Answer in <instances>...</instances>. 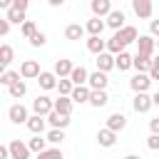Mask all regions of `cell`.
<instances>
[{
    "instance_id": "cell-1",
    "label": "cell",
    "mask_w": 159,
    "mask_h": 159,
    "mask_svg": "<svg viewBox=\"0 0 159 159\" xmlns=\"http://www.w3.org/2000/svg\"><path fill=\"white\" fill-rule=\"evenodd\" d=\"M132 107H134V112H139V114H147V112L154 107V99H152V94H147V92H134Z\"/></svg>"
},
{
    "instance_id": "cell-2",
    "label": "cell",
    "mask_w": 159,
    "mask_h": 159,
    "mask_svg": "<svg viewBox=\"0 0 159 159\" xmlns=\"http://www.w3.org/2000/svg\"><path fill=\"white\" fill-rule=\"evenodd\" d=\"M7 117H10V122H12V124H27V119H30V114H27V107H25V104H20V102L10 104V109H7Z\"/></svg>"
},
{
    "instance_id": "cell-3",
    "label": "cell",
    "mask_w": 159,
    "mask_h": 159,
    "mask_svg": "<svg viewBox=\"0 0 159 159\" xmlns=\"http://www.w3.org/2000/svg\"><path fill=\"white\" fill-rule=\"evenodd\" d=\"M55 109V99H50L47 94H37L35 99H32V112H37V114H50Z\"/></svg>"
},
{
    "instance_id": "cell-4",
    "label": "cell",
    "mask_w": 159,
    "mask_h": 159,
    "mask_svg": "<svg viewBox=\"0 0 159 159\" xmlns=\"http://www.w3.org/2000/svg\"><path fill=\"white\" fill-rule=\"evenodd\" d=\"M132 10L139 20H149L154 12V2L152 0H132Z\"/></svg>"
},
{
    "instance_id": "cell-5",
    "label": "cell",
    "mask_w": 159,
    "mask_h": 159,
    "mask_svg": "<svg viewBox=\"0 0 159 159\" xmlns=\"http://www.w3.org/2000/svg\"><path fill=\"white\" fill-rule=\"evenodd\" d=\"M97 70H102V72H109V70H114L117 67V55L114 52H109V50H104V52H99L97 55Z\"/></svg>"
},
{
    "instance_id": "cell-6",
    "label": "cell",
    "mask_w": 159,
    "mask_h": 159,
    "mask_svg": "<svg viewBox=\"0 0 159 159\" xmlns=\"http://www.w3.org/2000/svg\"><path fill=\"white\" fill-rule=\"evenodd\" d=\"M149 84H152V75H149V72H137V75L129 80L132 92H147Z\"/></svg>"
},
{
    "instance_id": "cell-7",
    "label": "cell",
    "mask_w": 159,
    "mask_h": 159,
    "mask_svg": "<svg viewBox=\"0 0 159 159\" xmlns=\"http://www.w3.org/2000/svg\"><path fill=\"white\" fill-rule=\"evenodd\" d=\"M7 147H10V157H12V159H30V152H32L30 144H25V142H20V139H12Z\"/></svg>"
},
{
    "instance_id": "cell-8",
    "label": "cell",
    "mask_w": 159,
    "mask_h": 159,
    "mask_svg": "<svg viewBox=\"0 0 159 159\" xmlns=\"http://www.w3.org/2000/svg\"><path fill=\"white\" fill-rule=\"evenodd\" d=\"M154 50H157L154 35H152V32H149V35H139V40H137V52H144V55H152V57H154Z\"/></svg>"
},
{
    "instance_id": "cell-9",
    "label": "cell",
    "mask_w": 159,
    "mask_h": 159,
    "mask_svg": "<svg viewBox=\"0 0 159 159\" xmlns=\"http://www.w3.org/2000/svg\"><path fill=\"white\" fill-rule=\"evenodd\" d=\"M40 72H42V70H40V62H37V60H25V62L20 65V75H22V80H37Z\"/></svg>"
},
{
    "instance_id": "cell-10",
    "label": "cell",
    "mask_w": 159,
    "mask_h": 159,
    "mask_svg": "<svg viewBox=\"0 0 159 159\" xmlns=\"http://www.w3.org/2000/svg\"><path fill=\"white\" fill-rule=\"evenodd\" d=\"M47 124H50V122H47V117H45V114H37V112H35V114H30V119H27V124H25V127H27V129H30L32 134H42Z\"/></svg>"
},
{
    "instance_id": "cell-11",
    "label": "cell",
    "mask_w": 159,
    "mask_h": 159,
    "mask_svg": "<svg viewBox=\"0 0 159 159\" xmlns=\"http://www.w3.org/2000/svg\"><path fill=\"white\" fill-rule=\"evenodd\" d=\"M89 94H92V87L89 84H75V89H72V99H75V104H89Z\"/></svg>"
},
{
    "instance_id": "cell-12",
    "label": "cell",
    "mask_w": 159,
    "mask_h": 159,
    "mask_svg": "<svg viewBox=\"0 0 159 159\" xmlns=\"http://www.w3.org/2000/svg\"><path fill=\"white\" fill-rule=\"evenodd\" d=\"M117 134H119V132H114V129H109V127L99 129V132H97V142H99V147H104V149L114 147V144H117Z\"/></svg>"
},
{
    "instance_id": "cell-13",
    "label": "cell",
    "mask_w": 159,
    "mask_h": 159,
    "mask_svg": "<svg viewBox=\"0 0 159 159\" xmlns=\"http://www.w3.org/2000/svg\"><path fill=\"white\" fill-rule=\"evenodd\" d=\"M107 50H109V52H114V55H119L122 50H127V40L122 37V32H119V30H114V35L107 40Z\"/></svg>"
},
{
    "instance_id": "cell-14",
    "label": "cell",
    "mask_w": 159,
    "mask_h": 159,
    "mask_svg": "<svg viewBox=\"0 0 159 159\" xmlns=\"http://www.w3.org/2000/svg\"><path fill=\"white\" fill-rule=\"evenodd\" d=\"M57 82H60V80H57L55 70H52V72H45V70H42V72L37 75V84H40L42 89H57Z\"/></svg>"
},
{
    "instance_id": "cell-15",
    "label": "cell",
    "mask_w": 159,
    "mask_h": 159,
    "mask_svg": "<svg viewBox=\"0 0 159 159\" xmlns=\"http://www.w3.org/2000/svg\"><path fill=\"white\" fill-rule=\"evenodd\" d=\"M87 84H89L92 89H107V84H109V77H107V72L97 70V72H92V75H89Z\"/></svg>"
},
{
    "instance_id": "cell-16",
    "label": "cell",
    "mask_w": 159,
    "mask_h": 159,
    "mask_svg": "<svg viewBox=\"0 0 159 159\" xmlns=\"http://www.w3.org/2000/svg\"><path fill=\"white\" fill-rule=\"evenodd\" d=\"M47 122H50V127H60V129H67L72 119H70V114H62V112L52 109V112L47 114Z\"/></svg>"
},
{
    "instance_id": "cell-17",
    "label": "cell",
    "mask_w": 159,
    "mask_h": 159,
    "mask_svg": "<svg viewBox=\"0 0 159 159\" xmlns=\"http://www.w3.org/2000/svg\"><path fill=\"white\" fill-rule=\"evenodd\" d=\"M89 10H92V15L107 17V15L112 12V2H109V0H89Z\"/></svg>"
},
{
    "instance_id": "cell-18",
    "label": "cell",
    "mask_w": 159,
    "mask_h": 159,
    "mask_svg": "<svg viewBox=\"0 0 159 159\" xmlns=\"http://www.w3.org/2000/svg\"><path fill=\"white\" fill-rule=\"evenodd\" d=\"M84 27H87V32H89V35H102V30L107 27V20H102L99 15H92V17L87 20V25H84Z\"/></svg>"
},
{
    "instance_id": "cell-19",
    "label": "cell",
    "mask_w": 159,
    "mask_h": 159,
    "mask_svg": "<svg viewBox=\"0 0 159 159\" xmlns=\"http://www.w3.org/2000/svg\"><path fill=\"white\" fill-rule=\"evenodd\" d=\"M87 50H89L92 55H99V52L107 50V40H102V35H89V40H87Z\"/></svg>"
},
{
    "instance_id": "cell-20",
    "label": "cell",
    "mask_w": 159,
    "mask_h": 159,
    "mask_svg": "<svg viewBox=\"0 0 159 159\" xmlns=\"http://www.w3.org/2000/svg\"><path fill=\"white\" fill-rule=\"evenodd\" d=\"M137 72H149L152 70V55H144V52H137L134 55V65H132Z\"/></svg>"
},
{
    "instance_id": "cell-21",
    "label": "cell",
    "mask_w": 159,
    "mask_h": 159,
    "mask_svg": "<svg viewBox=\"0 0 159 159\" xmlns=\"http://www.w3.org/2000/svg\"><path fill=\"white\" fill-rule=\"evenodd\" d=\"M107 127L114 129V132H122V129L127 127V117H124L122 112H112V114L107 117Z\"/></svg>"
},
{
    "instance_id": "cell-22",
    "label": "cell",
    "mask_w": 159,
    "mask_h": 159,
    "mask_svg": "<svg viewBox=\"0 0 159 159\" xmlns=\"http://www.w3.org/2000/svg\"><path fill=\"white\" fill-rule=\"evenodd\" d=\"M124 12L122 10H112L109 15H107V27H112V30H122L124 27Z\"/></svg>"
},
{
    "instance_id": "cell-23",
    "label": "cell",
    "mask_w": 159,
    "mask_h": 159,
    "mask_svg": "<svg viewBox=\"0 0 159 159\" xmlns=\"http://www.w3.org/2000/svg\"><path fill=\"white\" fill-rule=\"evenodd\" d=\"M25 12H27V10H20V7H15V5H12V7H7V10H5V17H7L12 25H22V22L27 20V17H25Z\"/></svg>"
},
{
    "instance_id": "cell-24",
    "label": "cell",
    "mask_w": 159,
    "mask_h": 159,
    "mask_svg": "<svg viewBox=\"0 0 159 159\" xmlns=\"http://www.w3.org/2000/svg\"><path fill=\"white\" fill-rule=\"evenodd\" d=\"M84 30H87V27H82L80 22H70V25L65 27V37H67V40H82Z\"/></svg>"
},
{
    "instance_id": "cell-25",
    "label": "cell",
    "mask_w": 159,
    "mask_h": 159,
    "mask_svg": "<svg viewBox=\"0 0 159 159\" xmlns=\"http://www.w3.org/2000/svg\"><path fill=\"white\" fill-rule=\"evenodd\" d=\"M132 65H134V55H129L127 50H122V52L117 55V70H119V72H127Z\"/></svg>"
},
{
    "instance_id": "cell-26",
    "label": "cell",
    "mask_w": 159,
    "mask_h": 159,
    "mask_svg": "<svg viewBox=\"0 0 159 159\" xmlns=\"http://www.w3.org/2000/svg\"><path fill=\"white\" fill-rule=\"evenodd\" d=\"M72 70H75L72 60H57V62H55V75H57V77H70Z\"/></svg>"
},
{
    "instance_id": "cell-27",
    "label": "cell",
    "mask_w": 159,
    "mask_h": 159,
    "mask_svg": "<svg viewBox=\"0 0 159 159\" xmlns=\"http://www.w3.org/2000/svg\"><path fill=\"white\" fill-rule=\"evenodd\" d=\"M7 94H10L12 99H20V97L27 94V84H25L22 80H17V82H12V84L7 87Z\"/></svg>"
},
{
    "instance_id": "cell-28",
    "label": "cell",
    "mask_w": 159,
    "mask_h": 159,
    "mask_svg": "<svg viewBox=\"0 0 159 159\" xmlns=\"http://www.w3.org/2000/svg\"><path fill=\"white\" fill-rule=\"evenodd\" d=\"M107 102H109V97H107L104 89H92V94H89V104H92V107L99 109V107H104Z\"/></svg>"
},
{
    "instance_id": "cell-29",
    "label": "cell",
    "mask_w": 159,
    "mask_h": 159,
    "mask_svg": "<svg viewBox=\"0 0 159 159\" xmlns=\"http://www.w3.org/2000/svg\"><path fill=\"white\" fill-rule=\"evenodd\" d=\"M70 77H72V82H75V84H87L89 72H87V67H82V65H80V67H75V70H72V75H70Z\"/></svg>"
},
{
    "instance_id": "cell-30",
    "label": "cell",
    "mask_w": 159,
    "mask_h": 159,
    "mask_svg": "<svg viewBox=\"0 0 159 159\" xmlns=\"http://www.w3.org/2000/svg\"><path fill=\"white\" fill-rule=\"evenodd\" d=\"M12 57H15V52H12V47H10L7 42H5V45L0 47V65H2V67H7V65L12 62Z\"/></svg>"
},
{
    "instance_id": "cell-31",
    "label": "cell",
    "mask_w": 159,
    "mask_h": 159,
    "mask_svg": "<svg viewBox=\"0 0 159 159\" xmlns=\"http://www.w3.org/2000/svg\"><path fill=\"white\" fill-rule=\"evenodd\" d=\"M20 77H22L20 72H12V70H5V72L0 75V84H2V87H10V84H12V82H17Z\"/></svg>"
},
{
    "instance_id": "cell-32",
    "label": "cell",
    "mask_w": 159,
    "mask_h": 159,
    "mask_svg": "<svg viewBox=\"0 0 159 159\" xmlns=\"http://www.w3.org/2000/svg\"><path fill=\"white\" fill-rule=\"evenodd\" d=\"M72 89H75L72 77H60V82H57V92H60V94H72Z\"/></svg>"
},
{
    "instance_id": "cell-33",
    "label": "cell",
    "mask_w": 159,
    "mask_h": 159,
    "mask_svg": "<svg viewBox=\"0 0 159 159\" xmlns=\"http://www.w3.org/2000/svg\"><path fill=\"white\" fill-rule=\"evenodd\" d=\"M27 144H30V149H32L35 154H40V152L45 149V144H47V137L42 139V134H32V139H30Z\"/></svg>"
},
{
    "instance_id": "cell-34",
    "label": "cell",
    "mask_w": 159,
    "mask_h": 159,
    "mask_svg": "<svg viewBox=\"0 0 159 159\" xmlns=\"http://www.w3.org/2000/svg\"><path fill=\"white\" fill-rule=\"evenodd\" d=\"M119 32H122V37L127 40V45H129V42H137V40H139V32H137V27H132V25H124V27H122Z\"/></svg>"
},
{
    "instance_id": "cell-35",
    "label": "cell",
    "mask_w": 159,
    "mask_h": 159,
    "mask_svg": "<svg viewBox=\"0 0 159 159\" xmlns=\"http://www.w3.org/2000/svg\"><path fill=\"white\" fill-rule=\"evenodd\" d=\"M62 139H65V129L52 127V129L47 132V142H50V144H62Z\"/></svg>"
},
{
    "instance_id": "cell-36",
    "label": "cell",
    "mask_w": 159,
    "mask_h": 159,
    "mask_svg": "<svg viewBox=\"0 0 159 159\" xmlns=\"http://www.w3.org/2000/svg\"><path fill=\"white\" fill-rule=\"evenodd\" d=\"M20 32H22V37H25V40H30V37L37 32V25H35L32 20H25V22L20 25Z\"/></svg>"
},
{
    "instance_id": "cell-37",
    "label": "cell",
    "mask_w": 159,
    "mask_h": 159,
    "mask_svg": "<svg viewBox=\"0 0 159 159\" xmlns=\"http://www.w3.org/2000/svg\"><path fill=\"white\" fill-rule=\"evenodd\" d=\"M37 157H40V159H62V149H60V147H52V149L45 147Z\"/></svg>"
},
{
    "instance_id": "cell-38",
    "label": "cell",
    "mask_w": 159,
    "mask_h": 159,
    "mask_svg": "<svg viewBox=\"0 0 159 159\" xmlns=\"http://www.w3.org/2000/svg\"><path fill=\"white\" fill-rule=\"evenodd\" d=\"M45 42H47V35H45V32H40V30L30 37V45H32V47H42Z\"/></svg>"
},
{
    "instance_id": "cell-39",
    "label": "cell",
    "mask_w": 159,
    "mask_h": 159,
    "mask_svg": "<svg viewBox=\"0 0 159 159\" xmlns=\"http://www.w3.org/2000/svg\"><path fill=\"white\" fill-rule=\"evenodd\" d=\"M147 147H149L152 152H159V134H157V132H152V134H149V139H147Z\"/></svg>"
},
{
    "instance_id": "cell-40",
    "label": "cell",
    "mask_w": 159,
    "mask_h": 159,
    "mask_svg": "<svg viewBox=\"0 0 159 159\" xmlns=\"http://www.w3.org/2000/svg\"><path fill=\"white\" fill-rule=\"evenodd\" d=\"M149 75H152V80H159V55L152 57V70H149Z\"/></svg>"
},
{
    "instance_id": "cell-41",
    "label": "cell",
    "mask_w": 159,
    "mask_h": 159,
    "mask_svg": "<svg viewBox=\"0 0 159 159\" xmlns=\"http://www.w3.org/2000/svg\"><path fill=\"white\" fill-rule=\"evenodd\" d=\"M10 25H12V22H10L7 17H2V20H0V35H2V37H7V32H10Z\"/></svg>"
},
{
    "instance_id": "cell-42",
    "label": "cell",
    "mask_w": 159,
    "mask_h": 159,
    "mask_svg": "<svg viewBox=\"0 0 159 159\" xmlns=\"http://www.w3.org/2000/svg\"><path fill=\"white\" fill-rule=\"evenodd\" d=\"M149 32L154 37H159V20H149Z\"/></svg>"
},
{
    "instance_id": "cell-43",
    "label": "cell",
    "mask_w": 159,
    "mask_h": 159,
    "mask_svg": "<svg viewBox=\"0 0 159 159\" xmlns=\"http://www.w3.org/2000/svg\"><path fill=\"white\" fill-rule=\"evenodd\" d=\"M12 5H15V7H20V10H27L30 0H12Z\"/></svg>"
},
{
    "instance_id": "cell-44",
    "label": "cell",
    "mask_w": 159,
    "mask_h": 159,
    "mask_svg": "<svg viewBox=\"0 0 159 159\" xmlns=\"http://www.w3.org/2000/svg\"><path fill=\"white\" fill-rule=\"evenodd\" d=\"M149 129L159 134V117H154V119H149Z\"/></svg>"
},
{
    "instance_id": "cell-45",
    "label": "cell",
    "mask_w": 159,
    "mask_h": 159,
    "mask_svg": "<svg viewBox=\"0 0 159 159\" xmlns=\"http://www.w3.org/2000/svg\"><path fill=\"white\" fill-rule=\"evenodd\" d=\"M47 5H50V7H62L65 0H47Z\"/></svg>"
},
{
    "instance_id": "cell-46",
    "label": "cell",
    "mask_w": 159,
    "mask_h": 159,
    "mask_svg": "<svg viewBox=\"0 0 159 159\" xmlns=\"http://www.w3.org/2000/svg\"><path fill=\"white\" fill-rule=\"evenodd\" d=\"M0 7H2V10H7V7H12V0H0Z\"/></svg>"
},
{
    "instance_id": "cell-47",
    "label": "cell",
    "mask_w": 159,
    "mask_h": 159,
    "mask_svg": "<svg viewBox=\"0 0 159 159\" xmlns=\"http://www.w3.org/2000/svg\"><path fill=\"white\" fill-rule=\"evenodd\" d=\"M152 99H154V104L159 107V92H154V94H152Z\"/></svg>"
},
{
    "instance_id": "cell-48",
    "label": "cell",
    "mask_w": 159,
    "mask_h": 159,
    "mask_svg": "<svg viewBox=\"0 0 159 159\" xmlns=\"http://www.w3.org/2000/svg\"><path fill=\"white\" fill-rule=\"evenodd\" d=\"M157 50H159V40H157Z\"/></svg>"
}]
</instances>
